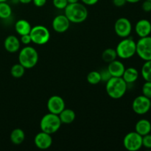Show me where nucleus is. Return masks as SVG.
<instances>
[{"instance_id": "obj_21", "label": "nucleus", "mask_w": 151, "mask_h": 151, "mask_svg": "<svg viewBox=\"0 0 151 151\" xmlns=\"http://www.w3.org/2000/svg\"><path fill=\"white\" fill-rule=\"evenodd\" d=\"M10 141L16 145H21L25 139V134L21 128H15L13 130L10 136Z\"/></svg>"}, {"instance_id": "obj_32", "label": "nucleus", "mask_w": 151, "mask_h": 151, "mask_svg": "<svg viewBox=\"0 0 151 151\" xmlns=\"http://www.w3.org/2000/svg\"><path fill=\"white\" fill-rule=\"evenodd\" d=\"M142 8L144 10L145 12H148L151 11V1H148V0H145L144 2L142 4Z\"/></svg>"}, {"instance_id": "obj_22", "label": "nucleus", "mask_w": 151, "mask_h": 151, "mask_svg": "<svg viewBox=\"0 0 151 151\" xmlns=\"http://www.w3.org/2000/svg\"><path fill=\"white\" fill-rule=\"evenodd\" d=\"M117 57L116 50L112 48H108L103 51L102 54V58L106 63H110L113 60H116Z\"/></svg>"}, {"instance_id": "obj_13", "label": "nucleus", "mask_w": 151, "mask_h": 151, "mask_svg": "<svg viewBox=\"0 0 151 151\" xmlns=\"http://www.w3.org/2000/svg\"><path fill=\"white\" fill-rule=\"evenodd\" d=\"M70 23L68 18L65 15H58L55 16L52 21V28L55 32L58 33H63L68 30L70 26Z\"/></svg>"}, {"instance_id": "obj_10", "label": "nucleus", "mask_w": 151, "mask_h": 151, "mask_svg": "<svg viewBox=\"0 0 151 151\" xmlns=\"http://www.w3.org/2000/svg\"><path fill=\"white\" fill-rule=\"evenodd\" d=\"M132 109L137 114H145L150 110V99L144 95L138 96L133 101Z\"/></svg>"}, {"instance_id": "obj_18", "label": "nucleus", "mask_w": 151, "mask_h": 151, "mask_svg": "<svg viewBox=\"0 0 151 151\" xmlns=\"http://www.w3.org/2000/svg\"><path fill=\"white\" fill-rule=\"evenodd\" d=\"M138 70L134 67H129L125 69L123 75H122V79L126 82L127 84H131L135 83L139 78Z\"/></svg>"}, {"instance_id": "obj_3", "label": "nucleus", "mask_w": 151, "mask_h": 151, "mask_svg": "<svg viewBox=\"0 0 151 151\" xmlns=\"http://www.w3.org/2000/svg\"><path fill=\"white\" fill-rule=\"evenodd\" d=\"M38 61V53L34 47L27 46L20 50L19 62L25 69H32Z\"/></svg>"}, {"instance_id": "obj_40", "label": "nucleus", "mask_w": 151, "mask_h": 151, "mask_svg": "<svg viewBox=\"0 0 151 151\" xmlns=\"http://www.w3.org/2000/svg\"><path fill=\"white\" fill-rule=\"evenodd\" d=\"M150 110H151V100H150Z\"/></svg>"}, {"instance_id": "obj_16", "label": "nucleus", "mask_w": 151, "mask_h": 151, "mask_svg": "<svg viewBox=\"0 0 151 151\" xmlns=\"http://www.w3.org/2000/svg\"><path fill=\"white\" fill-rule=\"evenodd\" d=\"M20 40L15 35H9L4 39V47L6 51L10 53H15L20 49Z\"/></svg>"}, {"instance_id": "obj_5", "label": "nucleus", "mask_w": 151, "mask_h": 151, "mask_svg": "<svg viewBox=\"0 0 151 151\" xmlns=\"http://www.w3.org/2000/svg\"><path fill=\"white\" fill-rule=\"evenodd\" d=\"M116 52L120 58H131L137 53V42L131 38H125L117 44Z\"/></svg>"}, {"instance_id": "obj_19", "label": "nucleus", "mask_w": 151, "mask_h": 151, "mask_svg": "<svg viewBox=\"0 0 151 151\" xmlns=\"http://www.w3.org/2000/svg\"><path fill=\"white\" fill-rule=\"evenodd\" d=\"M32 27L28 21L25 19H20L16 22L15 24V29L19 35H23L26 34H29Z\"/></svg>"}, {"instance_id": "obj_2", "label": "nucleus", "mask_w": 151, "mask_h": 151, "mask_svg": "<svg viewBox=\"0 0 151 151\" xmlns=\"http://www.w3.org/2000/svg\"><path fill=\"white\" fill-rule=\"evenodd\" d=\"M127 88L128 84L122 78L111 77L106 82V92L111 98L114 100L122 98L126 93Z\"/></svg>"}, {"instance_id": "obj_39", "label": "nucleus", "mask_w": 151, "mask_h": 151, "mask_svg": "<svg viewBox=\"0 0 151 151\" xmlns=\"http://www.w3.org/2000/svg\"><path fill=\"white\" fill-rule=\"evenodd\" d=\"M7 0H0V2H3V1H7Z\"/></svg>"}, {"instance_id": "obj_24", "label": "nucleus", "mask_w": 151, "mask_h": 151, "mask_svg": "<svg viewBox=\"0 0 151 151\" xmlns=\"http://www.w3.org/2000/svg\"><path fill=\"white\" fill-rule=\"evenodd\" d=\"M141 75L145 81L151 82V60H147L143 64L141 69Z\"/></svg>"}, {"instance_id": "obj_29", "label": "nucleus", "mask_w": 151, "mask_h": 151, "mask_svg": "<svg viewBox=\"0 0 151 151\" xmlns=\"http://www.w3.org/2000/svg\"><path fill=\"white\" fill-rule=\"evenodd\" d=\"M142 147L151 149V134H148L142 137Z\"/></svg>"}, {"instance_id": "obj_12", "label": "nucleus", "mask_w": 151, "mask_h": 151, "mask_svg": "<svg viewBox=\"0 0 151 151\" xmlns=\"http://www.w3.org/2000/svg\"><path fill=\"white\" fill-rule=\"evenodd\" d=\"M34 143L35 146L40 150H47L52 145V138L51 134L41 131L35 135L34 138Z\"/></svg>"}, {"instance_id": "obj_17", "label": "nucleus", "mask_w": 151, "mask_h": 151, "mask_svg": "<svg viewBox=\"0 0 151 151\" xmlns=\"http://www.w3.org/2000/svg\"><path fill=\"white\" fill-rule=\"evenodd\" d=\"M135 131L138 133L142 137L151 132V123L149 120L146 119H139L135 125Z\"/></svg>"}, {"instance_id": "obj_35", "label": "nucleus", "mask_w": 151, "mask_h": 151, "mask_svg": "<svg viewBox=\"0 0 151 151\" xmlns=\"http://www.w3.org/2000/svg\"><path fill=\"white\" fill-rule=\"evenodd\" d=\"M98 1L99 0H81L83 4H86V5H88V6L94 5V4H96L97 2H98Z\"/></svg>"}, {"instance_id": "obj_41", "label": "nucleus", "mask_w": 151, "mask_h": 151, "mask_svg": "<svg viewBox=\"0 0 151 151\" xmlns=\"http://www.w3.org/2000/svg\"><path fill=\"white\" fill-rule=\"evenodd\" d=\"M148 1H151V0H148Z\"/></svg>"}, {"instance_id": "obj_9", "label": "nucleus", "mask_w": 151, "mask_h": 151, "mask_svg": "<svg viewBox=\"0 0 151 151\" xmlns=\"http://www.w3.org/2000/svg\"><path fill=\"white\" fill-rule=\"evenodd\" d=\"M115 33L122 38L129 36L132 31V24L127 18H119L114 24Z\"/></svg>"}, {"instance_id": "obj_36", "label": "nucleus", "mask_w": 151, "mask_h": 151, "mask_svg": "<svg viewBox=\"0 0 151 151\" xmlns=\"http://www.w3.org/2000/svg\"><path fill=\"white\" fill-rule=\"evenodd\" d=\"M32 0H19V2L22 3V4H29V3H30L31 1H32Z\"/></svg>"}, {"instance_id": "obj_34", "label": "nucleus", "mask_w": 151, "mask_h": 151, "mask_svg": "<svg viewBox=\"0 0 151 151\" xmlns=\"http://www.w3.org/2000/svg\"><path fill=\"white\" fill-rule=\"evenodd\" d=\"M127 3L126 0H113V4L116 7H122Z\"/></svg>"}, {"instance_id": "obj_7", "label": "nucleus", "mask_w": 151, "mask_h": 151, "mask_svg": "<svg viewBox=\"0 0 151 151\" xmlns=\"http://www.w3.org/2000/svg\"><path fill=\"white\" fill-rule=\"evenodd\" d=\"M123 145L128 151H138L142 147V137L136 131L128 133L123 139Z\"/></svg>"}, {"instance_id": "obj_8", "label": "nucleus", "mask_w": 151, "mask_h": 151, "mask_svg": "<svg viewBox=\"0 0 151 151\" xmlns=\"http://www.w3.org/2000/svg\"><path fill=\"white\" fill-rule=\"evenodd\" d=\"M145 61L151 60V36L140 38L137 42V53Z\"/></svg>"}, {"instance_id": "obj_11", "label": "nucleus", "mask_w": 151, "mask_h": 151, "mask_svg": "<svg viewBox=\"0 0 151 151\" xmlns=\"http://www.w3.org/2000/svg\"><path fill=\"white\" fill-rule=\"evenodd\" d=\"M47 106L50 113L58 115L65 109V102L60 96L54 95L49 98Z\"/></svg>"}, {"instance_id": "obj_15", "label": "nucleus", "mask_w": 151, "mask_h": 151, "mask_svg": "<svg viewBox=\"0 0 151 151\" xmlns=\"http://www.w3.org/2000/svg\"><path fill=\"white\" fill-rule=\"evenodd\" d=\"M108 70L110 72L111 77H116V78H122L125 67L123 63L119 60H116L109 63Z\"/></svg>"}, {"instance_id": "obj_28", "label": "nucleus", "mask_w": 151, "mask_h": 151, "mask_svg": "<svg viewBox=\"0 0 151 151\" xmlns=\"http://www.w3.org/2000/svg\"><path fill=\"white\" fill-rule=\"evenodd\" d=\"M52 3L55 7L59 10H64L69 4L67 0H52Z\"/></svg>"}, {"instance_id": "obj_1", "label": "nucleus", "mask_w": 151, "mask_h": 151, "mask_svg": "<svg viewBox=\"0 0 151 151\" xmlns=\"http://www.w3.org/2000/svg\"><path fill=\"white\" fill-rule=\"evenodd\" d=\"M64 15L69 22L75 24H80L85 22L88 17V10L84 4L79 1L76 3L68 4L64 9Z\"/></svg>"}, {"instance_id": "obj_37", "label": "nucleus", "mask_w": 151, "mask_h": 151, "mask_svg": "<svg viewBox=\"0 0 151 151\" xmlns=\"http://www.w3.org/2000/svg\"><path fill=\"white\" fill-rule=\"evenodd\" d=\"M141 0H126L127 2L131 3V4H134V3H137L139 1H140Z\"/></svg>"}, {"instance_id": "obj_14", "label": "nucleus", "mask_w": 151, "mask_h": 151, "mask_svg": "<svg viewBox=\"0 0 151 151\" xmlns=\"http://www.w3.org/2000/svg\"><path fill=\"white\" fill-rule=\"evenodd\" d=\"M135 31L139 38L148 36L151 33V23L147 19H141L135 25Z\"/></svg>"}, {"instance_id": "obj_23", "label": "nucleus", "mask_w": 151, "mask_h": 151, "mask_svg": "<svg viewBox=\"0 0 151 151\" xmlns=\"http://www.w3.org/2000/svg\"><path fill=\"white\" fill-rule=\"evenodd\" d=\"M12 9L9 4L6 1L0 2V19H7L11 16Z\"/></svg>"}, {"instance_id": "obj_6", "label": "nucleus", "mask_w": 151, "mask_h": 151, "mask_svg": "<svg viewBox=\"0 0 151 151\" xmlns=\"http://www.w3.org/2000/svg\"><path fill=\"white\" fill-rule=\"evenodd\" d=\"M29 35L32 42L38 45H44L47 44L50 38V31L43 25H36L32 27Z\"/></svg>"}, {"instance_id": "obj_38", "label": "nucleus", "mask_w": 151, "mask_h": 151, "mask_svg": "<svg viewBox=\"0 0 151 151\" xmlns=\"http://www.w3.org/2000/svg\"><path fill=\"white\" fill-rule=\"evenodd\" d=\"M67 1H68V2H69V4H72V3L78 2L80 0H67Z\"/></svg>"}, {"instance_id": "obj_30", "label": "nucleus", "mask_w": 151, "mask_h": 151, "mask_svg": "<svg viewBox=\"0 0 151 151\" xmlns=\"http://www.w3.org/2000/svg\"><path fill=\"white\" fill-rule=\"evenodd\" d=\"M100 77H101V81H103V82H107L111 78V75L110 72H109L108 69H103L101 72H100Z\"/></svg>"}, {"instance_id": "obj_31", "label": "nucleus", "mask_w": 151, "mask_h": 151, "mask_svg": "<svg viewBox=\"0 0 151 151\" xmlns=\"http://www.w3.org/2000/svg\"><path fill=\"white\" fill-rule=\"evenodd\" d=\"M20 42L22 43L24 45H27L29 44L32 42V39H31V37L29 34H26V35H21L20 38Z\"/></svg>"}, {"instance_id": "obj_26", "label": "nucleus", "mask_w": 151, "mask_h": 151, "mask_svg": "<svg viewBox=\"0 0 151 151\" xmlns=\"http://www.w3.org/2000/svg\"><path fill=\"white\" fill-rule=\"evenodd\" d=\"M87 81L91 85H97L101 82V77L100 72L97 71H91L87 75Z\"/></svg>"}, {"instance_id": "obj_20", "label": "nucleus", "mask_w": 151, "mask_h": 151, "mask_svg": "<svg viewBox=\"0 0 151 151\" xmlns=\"http://www.w3.org/2000/svg\"><path fill=\"white\" fill-rule=\"evenodd\" d=\"M59 118L60 119L61 123L63 124H71L75 121L76 114L73 110L69 109H64L58 114Z\"/></svg>"}, {"instance_id": "obj_25", "label": "nucleus", "mask_w": 151, "mask_h": 151, "mask_svg": "<svg viewBox=\"0 0 151 151\" xmlns=\"http://www.w3.org/2000/svg\"><path fill=\"white\" fill-rule=\"evenodd\" d=\"M25 68L20 63L14 64L10 69V74L15 78H20L24 75Z\"/></svg>"}, {"instance_id": "obj_33", "label": "nucleus", "mask_w": 151, "mask_h": 151, "mask_svg": "<svg viewBox=\"0 0 151 151\" xmlns=\"http://www.w3.org/2000/svg\"><path fill=\"white\" fill-rule=\"evenodd\" d=\"M32 1L33 2L34 5L38 7H43L47 3V0H32Z\"/></svg>"}, {"instance_id": "obj_27", "label": "nucleus", "mask_w": 151, "mask_h": 151, "mask_svg": "<svg viewBox=\"0 0 151 151\" xmlns=\"http://www.w3.org/2000/svg\"><path fill=\"white\" fill-rule=\"evenodd\" d=\"M142 95L145 96L147 98L151 100V82L150 81H145L142 86Z\"/></svg>"}, {"instance_id": "obj_4", "label": "nucleus", "mask_w": 151, "mask_h": 151, "mask_svg": "<svg viewBox=\"0 0 151 151\" xmlns=\"http://www.w3.org/2000/svg\"><path fill=\"white\" fill-rule=\"evenodd\" d=\"M61 124L58 115L49 112L41 118L40 121V128L41 131L52 135L60 129Z\"/></svg>"}]
</instances>
